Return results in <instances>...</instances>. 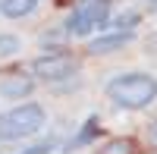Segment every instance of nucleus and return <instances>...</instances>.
Listing matches in <instances>:
<instances>
[{
	"instance_id": "12",
	"label": "nucleus",
	"mask_w": 157,
	"mask_h": 154,
	"mask_svg": "<svg viewBox=\"0 0 157 154\" xmlns=\"http://www.w3.org/2000/svg\"><path fill=\"white\" fill-rule=\"evenodd\" d=\"M145 138H148V148L151 151H157V120L148 126V132H145Z\"/></svg>"
},
{
	"instance_id": "9",
	"label": "nucleus",
	"mask_w": 157,
	"mask_h": 154,
	"mask_svg": "<svg viewBox=\"0 0 157 154\" xmlns=\"http://www.w3.org/2000/svg\"><path fill=\"white\" fill-rule=\"evenodd\" d=\"M94 132H98V117H88V123L82 126V132H78L72 142H69V148H82V145H88L91 138H94Z\"/></svg>"
},
{
	"instance_id": "1",
	"label": "nucleus",
	"mask_w": 157,
	"mask_h": 154,
	"mask_svg": "<svg viewBox=\"0 0 157 154\" xmlns=\"http://www.w3.org/2000/svg\"><path fill=\"white\" fill-rule=\"evenodd\" d=\"M107 98L123 110H141L157 101V79L151 72H123L107 82Z\"/></svg>"
},
{
	"instance_id": "4",
	"label": "nucleus",
	"mask_w": 157,
	"mask_h": 154,
	"mask_svg": "<svg viewBox=\"0 0 157 154\" xmlns=\"http://www.w3.org/2000/svg\"><path fill=\"white\" fill-rule=\"evenodd\" d=\"M75 72V60L72 54H66V50H60V54H44L38 57L32 63V75L41 82H63L69 79V75Z\"/></svg>"
},
{
	"instance_id": "10",
	"label": "nucleus",
	"mask_w": 157,
	"mask_h": 154,
	"mask_svg": "<svg viewBox=\"0 0 157 154\" xmlns=\"http://www.w3.org/2000/svg\"><path fill=\"white\" fill-rule=\"evenodd\" d=\"M110 25H113L116 32H132L135 25H138V13L126 10V13H120V16H113V19H110Z\"/></svg>"
},
{
	"instance_id": "2",
	"label": "nucleus",
	"mask_w": 157,
	"mask_h": 154,
	"mask_svg": "<svg viewBox=\"0 0 157 154\" xmlns=\"http://www.w3.org/2000/svg\"><path fill=\"white\" fill-rule=\"evenodd\" d=\"M47 123V113L41 104H19L6 113H0V142H16V138L35 135Z\"/></svg>"
},
{
	"instance_id": "11",
	"label": "nucleus",
	"mask_w": 157,
	"mask_h": 154,
	"mask_svg": "<svg viewBox=\"0 0 157 154\" xmlns=\"http://www.w3.org/2000/svg\"><path fill=\"white\" fill-rule=\"evenodd\" d=\"M19 50H22V44H19L16 35H0V57H13Z\"/></svg>"
},
{
	"instance_id": "7",
	"label": "nucleus",
	"mask_w": 157,
	"mask_h": 154,
	"mask_svg": "<svg viewBox=\"0 0 157 154\" xmlns=\"http://www.w3.org/2000/svg\"><path fill=\"white\" fill-rule=\"evenodd\" d=\"M38 3L41 0H0V13L6 19H22V16H29V13L38 10Z\"/></svg>"
},
{
	"instance_id": "8",
	"label": "nucleus",
	"mask_w": 157,
	"mask_h": 154,
	"mask_svg": "<svg viewBox=\"0 0 157 154\" xmlns=\"http://www.w3.org/2000/svg\"><path fill=\"white\" fill-rule=\"evenodd\" d=\"M98 154H135V142L132 138H110L98 148Z\"/></svg>"
},
{
	"instance_id": "5",
	"label": "nucleus",
	"mask_w": 157,
	"mask_h": 154,
	"mask_svg": "<svg viewBox=\"0 0 157 154\" xmlns=\"http://www.w3.org/2000/svg\"><path fill=\"white\" fill-rule=\"evenodd\" d=\"M35 91V75H25V72H10L0 79V98L6 101H22Z\"/></svg>"
},
{
	"instance_id": "13",
	"label": "nucleus",
	"mask_w": 157,
	"mask_h": 154,
	"mask_svg": "<svg viewBox=\"0 0 157 154\" xmlns=\"http://www.w3.org/2000/svg\"><path fill=\"white\" fill-rule=\"evenodd\" d=\"M50 148H54V142H41V145H35V148H29V151H22V154H47Z\"/></svg>"
},
{
	"instance_id": "14",
	"label": "nucleus",
	"mask_w": 157,
	"mask_h": 154,
	"mask_svg": "<svg viewBox=\"0 0 157 154\" xmlns=\"http://www.w3.org/2000/svg\"><path fill=\"white\" fill-rule=\"evenodd\" d=\"M148 50H151V54H157V35L148 38Z\"/></svg>"
},
{
	"instance_id": "6",
	"label": "nucleus",
	"mask_w": 157,
	"mask_h": 154,
	"mask_svg": "<svg viewBox=\"0 0 157 154\" xmlns=\"http://www.w3.org/2000/svg\"><path fill=\"white\" fill-rule=\"evenodd\" d=\"M132 41V32H113V35H98L94 41L88 44V54H113V50H123Z\"/></svg>"
},
{
	"instance_id": "15",
	"label": "nucleus",
	"mask_w": 157,
	"mask_h": 154,
	"mask_svg": "<svg viewBox=\"0 0 157 154\" xmlns=\"http://www.w3.org/2000/svg\"><path fill=\"white\" fill-rule=\"evenodd\" d=\"M148 13H157V0H148Z\"/></svg>"
},
{
	"instance_id": "3",
	"label": "nucleus",
	"mask_w": 157,
	"mask_h": 154,
	"mask_svg": "<svg viewBox=\"0 0 157 154\" xmlns=\"http://www.w3.org/2000/svg\"><path fill=\"white\" fill-rule=\"evenodd\" d=\"M107 22H110V0H78L66 19V32L75 38H85Z\"/></svg>"
}]
</instances>
